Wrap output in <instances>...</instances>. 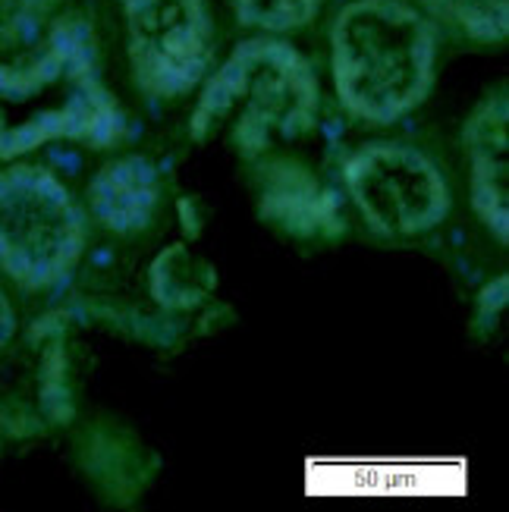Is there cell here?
<instances>
[{
    "label": "cell",
    "instance_id": "8992f818",
    "mask_svg": "<svg viewBox=\"0 0 509 512\" xmlns=\"http://www.w3.org/2000/svg\"><path fill=\"white\" fill-rule=\"evenodd\" d=\"M132 79L154 101H176L205 79L211 22L202 0H123Z\"/></svg>",
    "mask_w": 509,
    "mask_h": 512
},
{
    "label": "cell",
    "instance_id": "3957f363",
    "mask_svg": "<svg viewBox=\"0 0 509 512\" xmlns=\"http://www.w3.org/2000/svg\"><path fill=\"white\" fill-rule=\"evenodd\" d=\"M334 85L352 117L387 126L425 101L434 79V32L403 0H352L337 16Z\"/></svg>",
    "mask_w": 509,
    "mask_h": 512
},
{
    "label": "cell",
    "instance_id": "9c48e42d",
    "mask_svg": "<svg viewBox=\"0 0 509 512\" xmlns=\"http://www.w3.org/2000/svg\"><path fill=\"white\" fill-rule=\"evenodd\" d=\"M261 208L271 224L296 236H321L337 230V202L308 170L286 161L268 167V180L261 189Z\"/></svg>",
    "mask_w": 509,
    "mask_h": 512
},
{
    "label": "cell",
    "instance_id": "5b68a950",
    "mask_svg": "<svg viewBox=\"0 0 509 512\" xmlns=\"http://www.w3.org/2000/svg\"><path fill=\"white\" fill-rule=\"evenodd\" d=\"M349 202L365 224L390 239L422 236L450 214V186L425 151L400 142H371L343 167Z\"/></svg>",
    "mask_w": 509,
    "mask_h": 512
},
{
    "label": "cell",
    "instance_id": "ba28073f",
    "mask_svg": "<svg viewBox=\"0 0 509 512\" xmlns=\"http://www.w3.org/2000/svg\"><path fill=\"white\" fill-rule=\"evenodd\" d=\"M161 202V176L142 154L104 164L95 180L88 183V208L98 224L117 236L142 233L158 211Z\"/></svg>",
    "mask_w": 509,
    "mask_h": 512
},
{
    "label": "cell",
    "instance_id": "52a82bcc",
    "mask_svg": "<svg viewBox=\"0 0 509 512\" xmlns=\"http://www.w3.org/2000/svg\"><path fill=\"white\" fill-rule=\"evenodd\" d=\"M466 161L472 208L500 246L509 239V142L506 95H488L466 123Z\"/></svg>",
    "mask_w": 509,
    "mask_h": 512
},
{
    "label": "cell",
    "instance_id": "6da1fadb",
    "mask_svg": "<svg viewBox=\"0 0 509 512\" xmlns=\"http://www.w3.org/2000/svg\"><path fill=\"white\" fill-rule=\"evenodd\" d=\"M120 132L123 114L104 88L95 35L82 19H57L35 54L0 63V161L57 139L104 148Z\"/></svg>",
    "mask_w": 509,
    "mask_h": 512
},
{
    "label": "cell",
    "instance_id": "4fadbf2b",
    "mask_svg": "<svg viewBox=\"0 0 509 512\" xmlns=\"http://www.w3.org/2000/svg\"><path fill=\"white\" fill-rule=\"evenodd\" d=\"M13 333H16V311L7 302L4 289H0V349H4L13 340Z\"/></svg>",
    "mask_w": 509,
    "mask_h": 512
},
{
    "label": "cell",
    "instance_id": "7c38bea8",
    "mask_svg": "<svg viewBox=\"0 0 509 512\" xmlns=\"http://www.w3.org/2000/svg\"><path fill=\"white\" fill-rule=\"evenodd\" d=\"M54 4L57 0H0V44L32 32Z\"/></svg>",
    "mask_w": 509,
    "mask_h": 512
},
{
    "label": "cell",
    "instance_id": "7a4b0ae2",
    "mask_svg": "<svg viewBox=\"0 0 509 512\" xmlns=\"http://www.w3.org/2000/svg\"><path fill=\"white\" fill-rule=\"evenodd\" d=\"M318 79L290 44L252 38L224 60L198 98L189 136L198 145L227 136L242 158L277 139H302L318 123Z\"/></svg>",
    "mask_w": 509,
    "mask_h": 512
},
{
    "label": "cell",
    "instance_id": "277c9868",
    "mask_svg": "<svg viewBox=\"0 0 509 512\" xmlns=\"http://www.w3.org/2000/svg\"><path fill=\"white\" fill-rule=\"evenodd\" d=\"M82 249L85 217L57 176L0 170V274L22 289H51L76 271Z\"/></svg>",
    "mask_w": 509,
    "mask_h": 512
},
{
    "label": "cell",
    "instance_id": "30bf717a",
    "mask_svg": "<svg viewBox=\"0 0 509 512\" xmlns=\"http://www.w3.org/2000/svg\"><path fill=\"white\" fill-rule=\"evenodd\" d=\"M425 4L475 41H503L509 32V0H425Z\"/></svg>",
    "mask_w": 509,
    "mask_h": 512
},
{
    "label": "cell",
    "instance_id": "8fae6325",
    "mask_svg": "<svg viewBox=\"0 0 509 512\" xmlns=\"http://www.w3.org/2000/svg\"><path fill=\"white\" fill-rule=\"evenodd\" d=\"M227 4L246 26L268 32L302 29L318 13V0H227Z\"/></svg>",
    "mask_w": 509,
    "mask_h": 512
}]
</instances>
